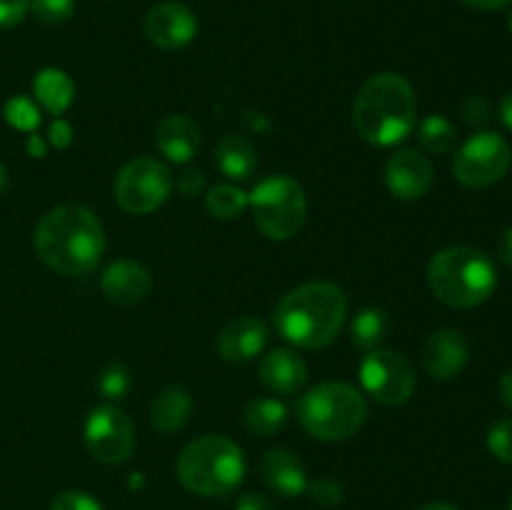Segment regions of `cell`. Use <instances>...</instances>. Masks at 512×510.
I'll use <instances>...</instances> for the list:
<instances>
[{
    "label": "cell",
    "instance_id": "obj_1",
    "mask_svg": "<svg viewBox=\"0 0 512 510\" xmlns=\"http://www.w3.org/2000/svg\"><path fill=\"white\" fill-rule=\"evenodd\" d=\"M38 258L60 275H85L105 250L103 223L83 205H58L38 220L33 233Z\"/></svg>",
    "mask_w": 512,
    "mask_h": 510
},
{
    "label": "cell",
    "instance_id": "obj_2",
    "mask_svg": "<svg viewBox=\"0 0 512 510\" xmlns=\"http://www.w3.org/2000/svg\"><path fill=\"white\" fill-rule=\"evenodd\" d=\"M348 315V298L343 290L328 280H313L290 290L278 300L273 323L280 338L295 348H325L340 333Z\"/></svg>",
    "mask_w": 512,
    "mask_h": 510
},
{
    "label": "cell",
    "instance_id": "obj_3",
    "mask_svg": "<svg viewBox=\"0 0 512 510\" xmlns=\"http://www.w3.org/2000/svg\"><path fill=\"white\" fill-rule=\"evenodd\" d=\"M418 120L415 90L400 73H378L360 88L353 105V125L363 140L390 148L408 138Z\"/></svg>",
    "mask_w": 512,
    "mask_h": 510
},
{
    "label": "cell",
    "instance_id": "obj_4",
    "mask_svg": "<svg viewBox=\"0 0 512 510\" xmlns=\"http://www.w3.org/2000/svg\"><path fill=\"white\" fill-rule=\"evenodd\" d=\"M428 283L440 303L460 310L478 308L493 298L498 288V270L480 250L453 245L433 255L428 265Z\"/></svg>",
    "mask_w": 512,
    "mask_h": 510
},
{
    "label": "cell",
    "instance_id": "obj_5",
    "mask_svg": "<svg viewBox=\"0 0 512 510\" xmlns=\"http://www.w3.org/2000/svg\"><path fill=\"white\" fill-rule=\"evenodd\" d=\"M175 473L190 493L203 498H223L243 483L245 455L230 438L203 435L180 450Z\"/></svg>",
    "mask_w": 512,
    "mask_h": 510
},
{
    "label": "cell",
    "instance_id": "obj_6",
    "mask_svg": "<svg viewBox=\"0 0 512 510\" xmlns=\"http://www.w3.org/2000/svg\"><path fill=\"white\" fill-rule=\"evenodd\" d=\"M303 430L325 443H340L358 433L368 420V400L350 383H320L295 403Z\"/></svg>",
    "mask_w": 512,
    "mask_h": 510
},
{
    "label": "cell",
    "instance_id": "obj_7",
    "mask_svg": "<svg viewBox=\"0 0 512 510\" xmlns=\"http://www.w3.org/2000/svg\"><path fill=\"white\" fill-rule=\"evenodd\" d=\"M253 220L268 240H290L303 230L308 198L303 185L290 175H270L248 195Z\"/></svg>",
    "mask_w": 512,
    "mask_h": 510
},
{
    "label": "cell",
    "instance_id": "obj_8",
    "mask_svg": "<svg viewBox=\"0 0 512 510\" xmlns=\"http://www.w3.org/2000/svg\"><path fill=\"white\" fill-rule=\"evenodd\" d=\"M512 148L495 130H480L465 140L453 160V175L465 188H490L508 175Z\"/></svg>",
    "mask_w": 512,
    "mask_h": 510
},
{
    "label": "cell",
    "instance_id": "obj_9",
    "mask_svg": "<svg viewBox=\"0 0 512 510\" xmlns=\"http://www.w3.org/2000/svg\"><path fill=\"white\" fill-rule=\"evenodd\" d=\"M173 193L168 165L155 158H135L115 178V200L130 215L155 213Z\"/></svg>",
    "mask_w": 512,
    "mask_h": 510
},
{
    "label": "cell",
    "instance_id": "obj_10",
    "mask_svg": "<svg viewBox=\"0 0 512 510\" xmlns=\"http://www.w3.org/2000/svg\"><path fill=\"white\" fill-rule=\"evenodd\" d=\"M360 385L375 403L403 405L415 395L418 380L405 355L393 350H373L365 353L360 363Z\"/></svg>",
    "mask_w": 512,
    "mask_h": 510
},
{
    "label": "cell",
    "instance_id": "obj_11",
    "mask_svg": "<svg viewBox=\"0 0 512 510\" xmlns=\"http://www.w3.org/2000/svg\"><path fill=\"white\" fill-rule=\"evenodd\" d=\"M85 445L105 465H118L133 455L135 430L128 415L115 405H98L85 423Z\"/></svg>",
    "mask_w": 512,
    "mask_h": 510
},
{
    "label": "cell",
    "instance_id": "obj_12",
    "mask_svg": "<svg viewBox=\"0 0 512 510\" xmlns=\"http://www.w3.org/2000/svg\"><path fill=\"white\" fill-rule=\"evenodd\" d=\"M145 35L160 50H180L190 45L198 35V18L183 3H160L145 15Z\"/></svg>",
    "mask_w": 512,
    "mask_h": 510
},
{
    "label": "cell",
    "instance_id": "obj_13",
    "mask_svg": "<svg viewBox=\"0 0 512 510\" xmlns=\"http://www.w3.org/2000/svg\"><path fill=\"white\" fill-rule=\"evenodd\" d=\"M385 185L398 200H420L433 188V165L418 150H400L385 165Z\"/></svg>",
    "mask_w": 512,
    "mask_h": 510
},
{
    "label": "cell",
    "instance_id": "obj_14",
    "mask_svg": "<svg viewBox=\"0 0 512 510\" xmlns=\"http://www.w3.org/2000/svg\"><path fill=\"white\" fill-rule=\"evenodd\" d=\"M470 360V345L460 330H435L423 345V368L433 380H453Z\"/></svg>",
    "mask_w": 512,
    "mask_h": 510
},
{
    "label": "cell",
    "instance_id": "obj_15",
    "mask_svg": "<svg viewBox=\"0 0 512 510\" xmlns=\"http://www.w3.org/2000/svg\"><path fill=\"white\" fill-rule=\"evenodd\" d=\"M270 330L260 318L233 320L218 335V355L225 363H250L268 348Z\"/></svg>",
    "mask_w": 512,
    "mask_h": 510
},
{
    "label": "cell",
    "instance_id": "obj_16",
    "mask_svg": "<svg viewBox=\"0 0 512 510\" xmlns=\"http://www.w3.org/2000/svg\"><path fill=\"white\" fill-rule=\"evenodd\" d=\"M100 290L118 305L143 303L153 290V275L138 260H115L103 270Z\"/></svg>",
    "mask_w": 512,
    "mask_h": 510
},
{
    "label": "cell",
    "instance_id": "obj_17",
    "mask_svg": "<svg viewBox=\"0 0 512 510\" xmlns=\"http://www.w3.org/2000/svg\"><path fill=\"white\" fill-rule=\"evenodd\" d=\"M260 475L265 485L283 498H298L310 485L303 460L288 448H270L260 460Z\"/></svg>",
    "mask_w": 512,
    "mask_h": 510
},
{
    "label": "cell",
    "instance_id": "obj_18",
    "mask_svg": "<svg viewBox=\"0 0 512 510\" xmlns=\"http://www.w3.org/2000/svg\"><path fill=\"white\" fill-rule=\"evenodd\" d=\"M260 383L278 395L300 393L308 380V365L295 350L273 348L260 360Z\"/></svg>",
    "mask_w": 512,
    "mask_h": 510
},
{
    "label": "cell",
    "instance_id": "obj_19",
    "mask_svg": "<svg viewBox=\"0 0 512 510\" xmlns=\"http://www.w3.org/2000/svg\"><path fill=\"white\" fill-rule=\"evenodd\" d=\"M155 140H158L160 153H163L170 163L185 165L195 158V153H198L200 128L193 118H188V115H168V118L160 120Z\"/></svg>",
    "mask_w": 512,
    "mask_h": 510
},
{
    "label": "cell",
    "instance_id": "obj_20",
    "mask_svg": "<svg viewBox=\"0 0 512 510\" xmlns=\"http://www.w3.org/2000/svg\"><path fill=\"white\" fill-rule=\"evenodd\" d=\"M215 165L230 180H248L258 168V150L243 135H225L215 148Z\"/></svg>",
    "mask_w": 512,
    "mask_h": 510
},
{
    "label": "cell",
    "instance_id": "obj_21",
    "mask_svg": "<svg viewBox=\"0 0 512 510\" xmlns=\"http://www.w3.org/2000/svg\"><path fill=\"white\" fill-rule=\"evenodd\" d=\"M193 413V395L185 388H165L150 405V423L160 433H175Z\"/></svg>",
    "mask_w": 512,
    "mask_h": 510
},
{
    "label": "cell",
    "instance_id": "obj_22",
    "mask_svg": "<svg viewBox=\"0 0 512 510\" xmlns=\"http://www.w3.org/2000/svg\"><path fill=\"white\" fill-rule=\"evenodd\" d=\"M35 100L43 105L48 113L60 115L70 108L75 98V83L70 80L68 73L58 68H45L35 75L33 80Z\"/></svg>",
    "mask_w": 512,
    "mask_h": 510
},
{
    "label": "cell",
    "instance_id": "obj_23",
    "mask_svg": "<svg viewBox=\"0 0 512 510\" xmlns=\"http://www.w3.org/2000/svg\"><path fill=\"white\" fill-rule=\"evenodd\" d=\"M290 418V410L278 398H255L245 408V428L258 438H270L280 433Z\"/></svg>",
    "mask_w": 512,
    "mask_h": 510
},
{
    "label": "cell",
    "instance_id": "obj_24",
    "mask_svg": "<svg viewBox=\"0 0 512 510\" xmlns=\"http://www.w3.org/2000/svg\"><path fill=\"white\" fill-rule=\"evenodd\" d=\"M390 333V318L383 308H363L350 320V340L363 353L380 350Z\"/></svg>",
    "mask_w": 512,
    "mask_h": 510
},
{
    "label": "cell",
    "instance_id": "obj_25",
    "mask_svg": "<svg viewBox=\"0 0 512 510\" xmlns=\"http://www.w3.org/2000/svg\"><path fill=\"white\" fill-rule=\"evenodd\" d=\"M418 140L430 155H445L458 143V128L445 115H428L418 125Z\"/></svg>",
    "mask_w": 512,
    "mask_h": 510
},
{
    "label": "cell",
    "instance_id": "obj_26",
    "mask_svg": "<svg viewBox=\"0 0 512 510\" xmlns=\"http://www.w3.org/2000/svg\"><path fill=\"white\" fill-rule=\"evenodd\" d=\"M205 208L215 220H233L248 208V195L230 183H218L205 195Z\"/></svg>",
    "mask_w": 512,
    "mask_h": 510
},
{
    "label": "cell",
    "instance_id": "obj_27",
    "mask_svg": "<svg viewBox=\"0 0 512 510\" xmlns=\"http://www.w3.org/2000/svg\"><path fill=\"white\" fill-rule=\"evenodd\" d=\"M130 388H133V375H130V370L125 368L123 363L108 365V368L100 373L98 390L105 400L118 403V400H123L125 395L130 393Z\"/></svg>",
    "mask_w": 512,
    "mask_h": 510
},
{
    "label": "cell",
    "instance_id": "obj_28",
    "mask_svg": "<svg viewBox=\"0 0 512 510\" xmlns=\"http://www.w3.org/2000/svg\"><path fill=\"white\" fill-rule=\"evenodd\" d=\"M30 10L45 25H63L73 18L75 0H30Z\"/></svg>",
    "mask_w": 512,
    "mask_h": 510
},
{
    "label": "cell",
    "instance_id": "obj_29",
    "mask_svg": "<svg viewBox=\"0 0 512 510\" xmlns=\"http://www.w3.org/2000/svg\"><path fill=\"white\" fill-rule=\"evenodd\" d=\"M488 450L495 460L512 465V418H500L490 425Z\"/></svg>",
    "mask_w": 512,
    "mask_h": 510
},
{
    "label": "cell",
    "instance_id": "obj_30",
    "mask_svg": "<svg viewBox=\"0 0 512 510\" xmlns=\"http://www.w3.org/2000/svg\"><path fill=\"white\" fill-rule=\"evenodd\" d=\"M5 118H8V123L18 130H33L38 128L40 123L38 108H35L28 98L10 100V103L5 105Z\"/></svg>",
    "mask_w": 512,
    "mask_h": 510
},
{
    "label": "cell",
    "instance_id": "obj_31",
    "mask_svg": "<svg viewBox=\"0 0 512 510\" xmlns=\"http://www.w3.org/2000/svg\"><path fill=\"white\" fill-rule=\"evenodd\" d=\"M310 495H313V500L318 505H323V508H335V505L343 503V488H340V483L335 478H328V475H323V478H318L315 483L308 485Z\"/></svg>",
    "mask_w": 512,
    "mask_h": 510
},
{
    "label": "cell",
    "instance_id": "obj_32",
    "mask_svg": "<svg viewBox=\"0 0 512 510\" xmlns=\"http://www.w3.org/2000/svg\"><path fill=\"white\" fill-rule=\"evenodd\" d=\"M50 510H103L93 495L83 493V490H65L53 500Z\"/></svg>",
    "mask_w": 512,
    "mask_h": 510
},
{
    "label": "cell",
    "instance_id": "obj_33",
    "mask_svg": "<svg viewBox=\"0 0 512 510\" xmlns=\"http://www.w3.org/2000/svg\"><path fill=\"white\" fill-rule=\"evenodd\" d=\"M490 115H493V110H490L488 98H483V95H470L463 103V118L470 128H483Z\"/></svg>",
    "mask_w": 512,
    "mask_h": 510
},
{
    "label": "cell",
    "instance_id": "obj_34",
    "mask_svg": "<svg viewBox=\"0 0 512 510\" xmlns=\"http://www.w3.org/2000/svg\"><path fill=\"white\" fill-rule=\"evenodd\" d=\"M30 10V0H0V28H13L23 23Z\"/></svg>",
    "mask_w": 512,
    "mask_h": 510
},
{
    "label": "cell",
    "instance_id": "obj_35",
    "mask_svg": "<svg viewBox=\"0 0 512 510\" xmlns=\"http://www.w3.org/2000/svg\"><path fill=\"white\" fill-rule=\"evenodd\" d=\"M175 185H178V190L183 195H198L205 188V175L200 170L188 168L178 175V183Z\"/></svg>",
    "mask_w": 512,
    "mask_h": 510
},
{
    "label": "cell",
    "instance_id": "obj_36",
    "mask_svg": "<svg viewBox=\"0 0 512 510\" xmlns=\"http://www.w3.org/2000/svg\"><path fill=\"white\" fill-rule=\"evenodd\" d=\"M235 510H275L273 505H270V500L265 498V495H258V493H245L240 495L238 505H235Z\"/></svg>",
    "mask_w": 512,
    "mask_h": 510
},
{
    "label": "cell",
    "instance_id": "obj_37",
    "mask_svg": "<svg viewBox=\"0 0 512 510\" xmlns=\"http://www.w3.org/2000/svg\"><path fill=\"white\" fill-rule=\"evenodd\" d=\"M50 135H53V143L58 148H65L70 143V125L63 123V120H55V125L50 128Z\"/></svg>",
    "mask_w": 512,
    "mask_h": 510
},
{
    "label": "cell",
    "instance_id": "obj_38",
    "mask_svg": "<svg viewBox=\"0 0 512 510\" xmlns=\"http://www.w3.org/2000/svg\"><path fill=\"white\" fill-rule=\"evenodd\" d=\"M498 258L503 260L505 265H510V268H512V228H508L503 235H500Z\"/></svg>",
    "mask_w": 512,
    "mask_h": 510
},
{
    "label": "cell",
    "instance_id": "obj_39",
    "mask_svg": "<svg viewBox=\"0 0 512 510\" xmlns=\"http://www.w3.org/2000/svg\"><path fill=\"white\" fill-rule=\"evenodd\" d=\"M498 393H500V400H503V403L512 410V368L505 370V373L500 375Z\"/></svg>",
    "mask_w": 512,
    "mask_h": 510
},
{
    "label": "cell",
    "instance_id": "obj_40",
    "mask_svg": "<svg viewBox=\"0 0 512 510\" xmlns=\"http://www.w3.org/2000/svg\"><path fill=\"white\" fill-rule=\"evenodd\" d=\"M463 5L473 10H500L510 3V0H460Z\"/></svg>",
    "mask_w": 512,
    "mask_h": 510
},
{
    "label": "cell",
    "instance_id": "obj_41",
    "mask_svg": "<svg viewBox=\"0 0 512 510\" xmlns=\"http://www.w3.org/2000/svg\"><path fill=\"white\" fill-rule=\"evenodd\" d=\"M500 123L505 125V128L512 130V90H508V93L503 95V100H500Z\"/></svg>",
    "mask_w": 512,
    "mask_h": 510
},
{
    "label": "cell",
    "instance_id": "obj_42",
    "mask_svg": "<svg viewBox=\"0 0 512 510\" xmlns=\"http://www.w3.org/2000/svg\"><path fill=\"white\" fill-rule=\"evenodd\" d=\"M420 510H458V508L450 503H430V505H423Z\"/></svg>",
    "mask_w": 512,
    "mask_h": 510
},
{
    "label": "cell",
    "instance_id": "obj_43",
    "mask_svg": "<svg viewBox=\"0 0 512 510\" xmlns=\"http://www.w3.org/2000/svg\"><path fill=\"white\" fill-rule=\"evenodd\" d=\"M5 185H8V170H5V165L0 163V195H3Z\"/></svg>",
    "mask_w": 512,
    "mask_h": 510
},
{
    "label": "cell",
    "instance_id": "obj_44",
    "mask_svg": "<svg viewBox=\"0 0 512 510\" xmlns=\"http://www.w3.org/2000/svg\"><path fill=\"white\" fill-rule=\"evenodd\" d=\"M508 25H510V33H512V13H510V20H508Z\"/></svg>",
    "mask_w": 512,
    "mask_h": 510
},
{
    "label": "cell",
    "instance_id": "obj_45",
    "mask_svg": "<svg viewBox=\"0 0 512 510\" xmlns=\"http://www.w3.org/2000/svg\"><path fill=\"white\" fill-rule=\"evenodd\" d=\"M510 510H512V495H510Z\"/></svg>",
    "mask_w": 512,
    "mask_h": 510
}]
</instances>
